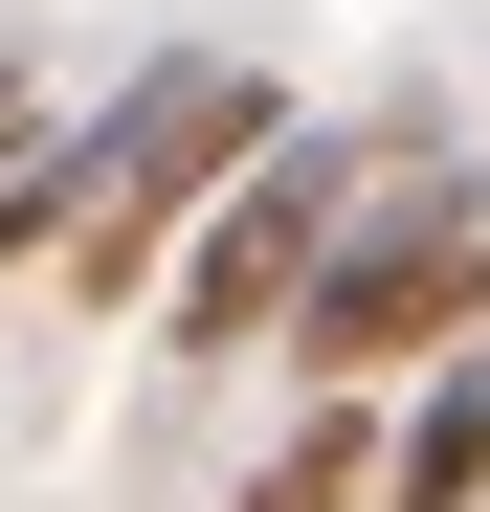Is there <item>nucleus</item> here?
<instances>
[{"label":"nucleus","instance_id":"1","mask_svg":"<svg viewBox=\"0 0 490 512\" xmlns=\"http://www.w3.org/2000/svg\"><path fill=\"white\" fill-rule=\"evenodd\" d=\"M245 134H268V67L156 45V67H134L90 134H23V179H0V268L45 245L67 290H156V268H179V223L245 179Z\"/></svg>","mask_w":490,"mask_h":512},{"label":"nucleus","instance_id":"2","mask_svg":"<svg viewBox=\"0 0 490 512\" xmlns=\"http://www.w3.org/2000/svg\"><path fill=\"white\" fill-rule=\"evenodd\" d=\"M446 334H490V201L468 179H357V223L312 245V290L268 357L290 379H424Z\"/></svg>","mask_w":490,"mask_h":512},{"label":"nucleus","instance_id":"3","mask_svg":"<svg viewBox=\"0 0 490 512\" xmlns=\"http://www.w3.org/2000/svg\"><path fill=\"white\" fill-rule=\"evenodd\" d=\"M357 179H379L357 134H290V112H268V134H245V179L201 201V245L156 268V334H179V357H268L290 290H312V245L357 223Z\"/></svg>","mask_w":490,"mask_h":512},{"label":"nucleus","instance_id":"4","mask_svg":"<svg viewBox=\"0 0 490 512\" xmlns=\"http://www.w3.org/2000/svg\"><path fill=\"white\" fill-rule=\"evenodd\" d=\"M379 512H490V334H446L424 401L379 423Z\"/></svg>","mask_w":490,"mask_h":512},{"label":"nucleus","instance_id":"5","mask_svg":"<svg viewBox=\"0 0 490 512\" xmlns=\"http://www.w3.org/2000/svg\"><path fill=\"white\" fill-rule=\"evenodd\" d=\"M245 512H379V379H312V423L245 468Z\"/></svg>","mask_w":490,"mask_h":512},{"label":"nucleus","instance_id":"6","mask_svg":"<svg viewBox=\"0 0 490 512\" xmlns=\"http://www.w3.org/2000/svg\"><path fill=\"white\" fill-rule=\"evenodd\" d=\"M23 112H45V90H23V67H0V156H23Z\"/></svg>","mask_w":490,"mask_h":512}]
</instances>
